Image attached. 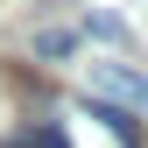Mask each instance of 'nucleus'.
<instances>
[{"instance_id":"1","label":"nucleus","mask_w":148,"mask_h":148,"mask_svg":"<svg viewBox=\"0 0 148 148\" xmlns=\"http://www.w3.org/2000/svg\"><path fill=\"white\" fill-rule=\"evenodd\" d=\"M92 92L106 106H127V113H148V78L127 64H92Z\"/></svg>"},{"instance_id":"2","label":"nucleus","mask_w":148,"mask_h":148,"mask_svg":"<svg viewBox=\"0 0 148 148\" xmlns=\"http://www.w3.org/2000/svg\"><path fill=\"white\" fill-rule=\"evenodd\" d=\"M35 49H42L49 64H64V57H78V35H71V28H42V35H35Z\"/></svg>"},{"instance_id":"3","label":"nucleus","mask_w":148,"mask_h":148,"mask_svg":"<svg viewBox=\"0 0 148 148\" xmlns=\"http://www.w3.org/2000/svg\"><path fill=\"white\" fill-rule=\"evenodd\" d=\"M7 148H71V134H64V127H21Z\"/></svg>"}]
</instances>
